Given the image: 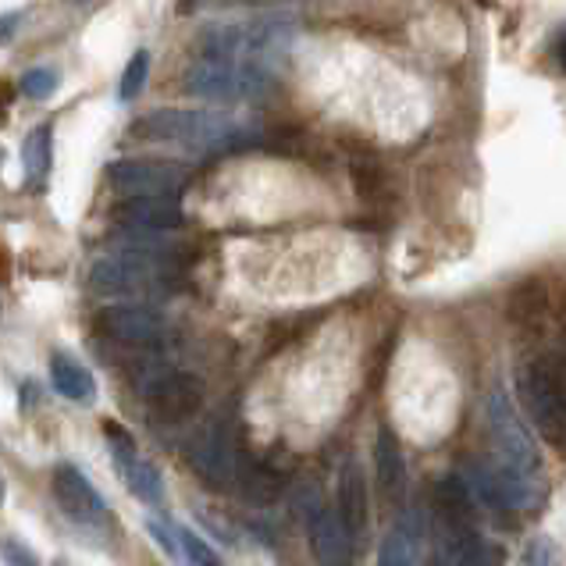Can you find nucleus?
<instances>
[{"label":"nucleus","instance_id":"1","mask_svg":"<svg viewBox=\"0 0 566 566\" xmlns=\"http://www.w3.org/2000/svg\"><path fill=\"white\" fill-rule=\"evenodd\" d=\"M300 25L282 14L268 19H232V22H207L197 32V51L210 61H247V64H271L289 54L296 43Z\"/></svg>","mask_w":566,"mask_h":566},{"label":"nucleus","instance_id":"2","mask_svg":"<svg viewBox=\"0 0 566 566\" xmlns=\"http://www.w3.org/2000/svg\"><path fill=\"white\" fill-rule=\"evenodd\" d=\"M133 133L143 139L179 143V147H189L197 154L235 150L256 139L253 128H247L229 115H218V111H186V107L147 111V115L133 122Z\"/></svg>","mask_w":566,"mask_h":566},{"label":"nucleus","instance_id":"3","mask_svg":"<svg viewBox=\"0 0 566 566\" xmlns=\"http://www.w3.org/2000/svg\"><path fill=\"white\" fill-rule=\"evenodd\" d=\"M182 90L197 101L214 104H247L264 101L274 90V72L268 64H247V61H210L200 57L182 78Z\"/></svg>","mask_w":566,"mask_h":566},{"label":"nucleus","instance_id":"4","mask_svg":"<svg viewBox=\"0 0 566 566\" xmlns=\"http://www.w3.org/2000/svg\"><path fill=\"white\" fill-rule=\"evenodd\" d=\"M136 392L147 407V417L165 428L186 424L203 407V381L168 364H143L136 375Z\"/></svg>","mask_w":566,"mask_h":566},{"label":"nucleus","instance_id":"5","mask_svg":"<svg viewBox=\"0 0 566 566\" xmlns=\"http://www.w3.org/2000/svg\"><path fill=\"white\" fill-rule=\"evenodd\" d=\"M516 388L531 413V424L538 428L545 442L566 449V385L548 353H535L516 370Z\"/></svg>","mask_w":566,"mask_h":566},{"label":"nucleus","instance_id":"6","mask_svg":"<svg viewBox=\"0 0 566 566\" xmlns=\"http://www.w3.org/2000/svg\"><path fill=\"white\" fill-rule=\"evenodd\" d=\"M186 460L192 467L203 484L210 489H235L242 478V467H247V457L235 446V434L224 420H210L186 446Z\"/></svg>","mask_w":566,"mask_h":566},{"label":"nucleus","instance_id":"7","mask_svg":"<svg viewBox=\"0 0 566 566\" xmlns=\"http://www.w3.org/2000/svg\"><path fill=\"white\" fill-rule=\"evenodd\" d=\"M168 274L171 268L160 261L111 253L90 268V289L111 300H139V296H157L168 282Z\"/></svg>","mask_w":566,"mask_h":566},{"label":"nucleus","instance_id":"8","mask_svg":"<svg viewBox=\"0 0 566 566\" xmlns=\"http://www.w3.org/2000/svg\"><path fill=\"white\" fill-rule=\"evenodd\" d=\"M107 179L125 197H179L192 179V168L160 157H125L111 160Z\"/></svg>","mask_w":566,"mask_h":566},{"label":"nucleus","instance_id":"9","mask_svg":"<svg viewBox=\"0 0 566 566\" xmlns=\"http://www.w3.org/2000/svg\"><path fill=\"white\" fill-rule=\"evenodd\" d=\"M489 434H492L499 463H506L513 471L531 474V478L542 474V457L535 449V439H531V431L524 428V420L516 417L506 392L489 396Z\"/></svg>","mask_w":566,"mask_h":566},{"label":"nucleus","instance_id":"10","mask_svg":"<svg viewBox=\"0 0 566 566\" xmlns=\"http://www.w3.org/2000/svg\"><path fill=\"white\" fill-rule=\"evenodd\" d=\"M93 328L122 346H157L168 335V317L150 303H107L93 314Z\"/></svg>","mask_w":566,"mask_h":566},{"label":"nucleus","instance_id":"11","mask_svg":"<svg viewBox=\"0 0 566 566\" xmlns=\"http://www.w3.org/2000/svg\"><path fill=\"white\" fill-rule=\"evenodd\" d=\"M104 431H107V446H111V452H115V467H118V474L125 478L128 492H133L139 503L157 506L160 499H165V481H160V471L150 460L139 457L133 434H128L125 428L107 424Z\"/></svg>","mask_w":566,"mask_h":566},{"label":"nucleus","instance_id":"12","mask_svg":"<svg viewBox=\"0 0 566 566\" xmlns=\"http://www.w3.org/2000/svg\"><path fill=\"white\" fill-rule=\"evenodd\" d=\"M54 499L64 510V516L83 527H96L107 521V503L104 495L86 481V474L72 463H57L54 467Z\"/></svg>","mask_w":566,"mask_h":566},{"label":"nucleus","instance_id":"13","mask_svg":"<svg viewBox=\"0 0 566 566\" xmlns=\"http://www.w3.org/2000/svg\"><path fill=\"white\" fill-rule=\"evenodd\" d=\"M306 538H311L314 556L325 566H346L353 559L349 527L343 524V516L325 510V506L306 510Z\"/></svg>","mask_w":566,"mask_h":566},{"label":"nucleus","instance_id":"14","mask_svg":"<svg viewBox=\"0 0 566 566\" xmlns=\"http://www.w3.org/2000/svg\"><path fill=\"white\" fill-rule=\"evenodd\" d=\"M428 521L424 513H402L399 524L388 531L378 548V566H424Z\"/></svg>","mask_w":566,"mask_h":566},{"label":"nucleus","instance_id":"15","mask_svg":"<svg viewBox=\"0 0 566 566\" xmlns=\"http://www.w3.org/2000/svg\"><path fill=\"white\" fill-rule=\"evenodd\" d=\"M115 218L128 229H157V232H168V229H179L186 221L182 207L175 203V197H125L115 207Z\"/></svg>","mask_w":566,"mask_h":566},{"label":"nucleus","instance_id":"16","mask_svg":"<svg viewBox=\"0 0 566 566\" xmlns=\"http://www.w3.org/2000/svg\"><path fill=\"white\" fill-rule=\"evenodd\" d=\"M338 516L353 538L367 531V481L357 460H346L338 471Z\"/></svg>","mask_w":566,"mask_h":566},{"label":"nucleus","instance_id":"17","mask_svg":"<svg viewBox=\"0 0 566 566\" xmlns=\"http://www.w3.org/2000/svg\"><path fill=\"white\" fill-rule=\"evenodd\" d=\"M446 553L452 563L460 566H495L506 559V548L499 542H489L484 535H478L474 527H449V538H446Z\"/></svg>","mask_w":566,"mask_h":566},{"label":"nucleus","instance_id":"18","mask_svg":"<svg viewBox=\"0 0 566 566\" xmlns=\"http://www.w3.org/2000/svg\"><path fill=\"white\" fill-rule=\"evenodd\" d=\"M375 471L381 492L388 499H402V492H407V460H402V449L392 428H381L375 439Z\"/></svg>","mask_w":566,"mask_h":566},{"label":"nucleus","instance_id":"19","mask_svg":"<svg viewBox=\"0 0 566 566\" xmlns=\"http://www.w3.org/2000/svg\"><path fill=\"white\" fill-rule=\"evenodd\" d=\"M51 381H54L57 392L64 399H72V402H93L96 399L93 375L78 360L64 357V353H54V357H51Z\"/></svg>","mask_w":566,"mask_h":566},{"label":"nucleus","instance_id":"20","mask_svg":"<svg viewBox=\"0 0 566 566\" xmlns=\"http://www.w3.org/2000/svg\"><path fill=\"white\" fill-rule=\"evenodd\" d=\"M51 160H54V139H51V125H36L22 143V171L29 186H43L46 175H51Z\"/></svg>","mask_w":566,"mask_h":566},{"label":"nucleus","instance_id":"21","mask_svg":"<svg viewBox=\"0 0 566 566\" xmlns=\"http://www.w3.org/2000/svg\"><path fill=\"white\" fill-rule=\"evenodd\" d=\"M175 247H179V242H171L165 232H157V229H133V232H122L115 239V253L143 256V261H160V264L171 261Z\"/></svg>","mask_w":566,"mask_h":566},{"label":"nucleus","instance_id":"22","mask_svg":"<svg viewBox=\"0 0 566 566\" xmlns=\"http://www.w3.org/2000/svg\"><path fill=\"white\" fill-rule=\"evenodd\" d=\"M434 503H439L442 516H449L452 527H463L467 513L474 510V492L463 478H442L434 484Z\"/></svg>","mask_w":566,"mask_h":566},{"label":"nucleus","instance_id":"23","mask_svg":"<svg viewBox=\"0 0 566 566\" xmlns=\"http://www.w3.org/2000/svg\"><path fill=\"white\" fill-rule=\"evenodd\" d=\"M282 474L274 471L268 463H247L242 467V478H239V489L250 503H274L282 495Z\"/></svg>","mask_w":566,"mask_h":566},{"label":"nucleus","instance_id":"24","mask_svg":"<svg viewBox=\"0 0 566 566\" xmlns=\"http://www.w3.org/2000/svg\"><path fill=\"white\" fill-rule=\"evenodd\" d=\"M175 538H179V545H182V559H186L189 566H224V559L197 535V531L179 527V531H175Z\"/></svg>","mask_w":566,"mask_h":566},{"label":"nucleus","instance_id":"25","mask_svg":"<svg viewBox=\"0 0 566 566\" xmlns=\"http://www.w3.org/2000/svg\"><path fill=\"white\" fill-rule=\"evenodd\" d=\"M147 75H150V54L147 51H136L133 57H128L125 72L118 78V96H122V101H136L143 83H147Z\"/></svg>","mask_w":566,"mask_h":566},{"label":"nucleus","instance_id":"26","mask_svg":"<svg viewBox=\"0 0 566 566\" xmlns=\"http://www.w3.org/2000/svg\"><path fill=\"white\" fill-rule=\"evenodd\" d=\"M57 90V75L51 69H29L22 75V93L29 101H46V96H54Z\"/></svg>","mask_w":566,"mask_h":566},{"label":"nucleus","instance_id":"27","mask_svg":"<svg viewBox=\"0 0 566 566\" xmlns=\"http://www.w3.org/2000/svg\"><path fill=\"white\" fill-rule=\"evenodd\" d=\"M0 556H4L8 566H40V559L19 538H0Z\"/></svg>","mask_w":566,"mask_h":566},{"label":"nucleus","instance_id":"28","mask_svg":"<svg viewBox=\"0 0 566 566\" xmlns=\"http://www.w3.org/2000/svg\"><path fill=\"white\" fill-rule=\"evenodd\" d=\"M210 8H282V4H311V0H200Z\"/></svg>","mask_w":566,"mask_h":566},{"label":"nucleus","instance_id":"29","mask_svg":"<svg viewBox=\"0 0 566 566\" xmlns=\"http://www.w3.org/2000/svg\"><path fill=\"white\" fill-rule=\"evenodd\" d=\"M19 22H22V14L19 11H11V14H0V40H8L14 29H19Z\"/></svg>","mask_w":566,"mask_h":566},{"label":"nucleus","instance_id":"30","mask_svg":"<svg viewBox=\"0 0 566 566\" xmlns=\"http://www.w3.org/2000/svg\"><path fill=\"white\" fill-rule=\"evenodd\" d=\"M556 54H559V61H563V69H566V32L559 36V46H556Z\"/></svg>","mask_w":566,"mask_h":566},{"label":"nucleus","instance_id":"31","mask_svg":"<svg viewBox=\"0 0 566 566\" xmlns=\"http://www.w3.org/2000/svg\"><path fill=\"white\" fill-rule=\"evenodd\" d=\"M0 503H4V481H0Z\"/></svg>","mask_w":566,"mask_h":566},{"label":"nucleus","instance_id":"32","mask_svg":"<svg viewBox=\"0 0 566 566\" xmlns=\"http://www.w3.org/2000/svg\"><path fill=\"white\" fill-rule=\"evenodd\" d=\"M424 566H449V563H434V559H431V563H424Z\"/></svg>","mask_w":566,"mask_h":566},{"label":"nucleus","instance_id":"33","mask_svg":"<svg viewBox=\"0 0 566 566\" xmlns=\"http://www.w3.org/2000/svg\"><path fill=\"white\" fill-rule=\"evenodd\" d=\"M54 566H72V563H64V559H61V563H54Z\"/></svg>","mask_w":566,"mask_h":566},{"label":"nucleus","instance_id":"34","mask_svg":"<svg viewBox=\"0 0 566 566\" xmlns=\"http://www.w3.org/2000/svg\"><path fill=\"white\" fill-rule=\"evenodd\" d=\"M75 4H83V0H75Z\"/></svg>","mask_w":566,"mask_h":566}]
</instances>
